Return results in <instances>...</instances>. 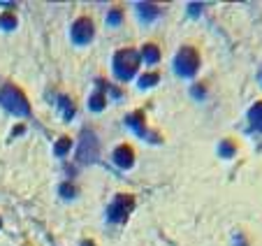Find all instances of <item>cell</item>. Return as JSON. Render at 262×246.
<instances>
[{"label": "cell", "instance_id": "obj_2", "mask_svg": "<svg viewBox=\"0 0 262 246\" xmlns=\"http://www.w3.org/2000/svg\"><path fill=\"white\" fill-rule=\"evenodd\" d=\"M72 35H75V40L77 42H88L93 35V26L88 19H79L77 23H75V28H72Z\"/></svg>", "mask_w": 262, "mask_h": 246}, {"label": "cell", "instance_id": "obj_4", "mask_svg": "<svg viewBox=\"0 0 262 246\" xmlns=\"http://www.w3.org/2000/svg\"><path fill=\"white\" fill-rule=\"evenodd\" d=\"M68 146H70V142H68V139H63L61 144H58V149H56V151H58V154H65V151H68Z\"/></svg>", "mask_w": 262, "mask_h": 246}, {"label": "cell", "instance_id": "obj_1", "mask_svg": "<svg viewBox=\"0 0 262 246\" xmlns=\"http://www.w3.org/2000/svg\"><path fill=\"white\" fill-rule=\"evenodd\" d=\"M0 100H2V105H5L9 112H16V114H28V102H26V98L16 91L14 86H5V88L0 91Z\"/></svg>", "mask_w": 262, "mask_h": 246}, {"label": "cell", "instance_id": "obj_3", "mask_svg": "<svg viewBox=\"0 0 262 246\" xmlns=\"http://www.w3.org/2000/svg\"><path fill=\"white\" fill-rule=\"evenodd\" d=\"M0 26H2V28H12V26H14V19L9 14H2L0 16Z\"/></svg>", "mask_w": 262, "mask_h": 246}]
</instances>
